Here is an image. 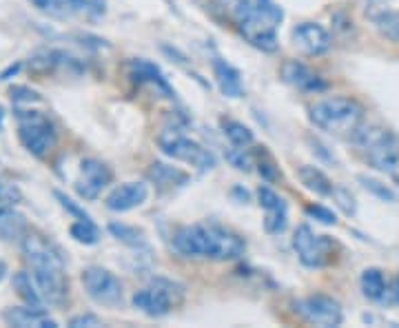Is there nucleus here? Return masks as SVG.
Listing matches in <instances>:
<instances>
[{"label":"nucleus","instance_id":"nucleus-1","mask_svg":"<svg viewBox=\"0 0 399 328\" xmlns=\"http://www.w3.org/2000/svg\"><path fill=\"white\" fill-rule=\"evenodd\" d=\"M215 5L248 45L264 54L277 52L284 11L273 0H215Z\"/></svg>","mask_w":399,"mask_h":328},{"label":"nucleus","instance_id":"nucleus-2","mask_svg":"<svg viewBox=\"0 0 399 328\" xmlns=\"http://www.w3.org/2000/svg\"><path fill=\"white\" fill-rule=\"evenodd\" d=\"M21 246L45 304L62 306L69 298V280H66L64 257L60 249L38 233H27Z\"/></svg>","mask_w":399,"mask_h":328},{"label":"nucleus","instance_id":"nucleus-3","mask_svg":"<svg viewBox=\"0 0 399 328\" xmlns=\"http://www.w3.org/2000/svg\"><path fill=\"white\" fill-rule=\"evenodd\" d=\"M173 251L182 257H207L213 262H231L244 255L246 242L218 224H191L173 233Z\"/></svg>","mask_w":399,"mask_h":328},{"label":"nucleus","instance_id":"nucleus-4","mask_svg":"<svg viewBox=\"0 0 399 328\" xmlns=\"http://www.w3.org/2000/svg\"><path fill=\"white\" fill-rule=\"evenodd\" d=\"M308 118L315 127L328 134L355 138V134L364 127V107L355 98L332 95L315 102L308 109Z\"/></svg>","mask_w":399,"mask_h":328},{"label":"nucleus","instance_id":"nucleus-5","mask_svg":"<svg viewBox=\"0 0 399 328\" xmlns=\"http://www.w3.org/2000/svg\"><path fill=\"white\" fill-rule=\"evenodd\" d=\"M353 140L364 149L373 169L399 180V138L395 134L379 127H362Z\"/></svg>","mask_w":399,"mask_h":328},{"label":"nucleus","instance_id":"nucleus-6","mask_svg":"<svg viewBox=\"0 0 399 328\" xmlns=\"http://www.w3.org/2000/svg\"><path fill=\"white\" fill-rule=\"evenodd\" d=\"M18 118V138L21 144L33 156V158H45L49 151L56 146L58 134L54 122L49 120L40 111H16Z\"/></svg>","mask_w":399,"mask_h":328},{"label":"nucleus","instance_id":"nucleus-7","mask_svg":"<svg viewBox=\"0 0 399 328\" xmlns=\"http://www.w3.org/2000/svg\"><path fill=\"white\" fill-rule=\"evenodd\" d=\"M158 146L166 158L178 160V162H187L200 171H211L215 167V156L207 149V146L185 136L178 129H164L158 136Z\"/></svg>","mask_w":399,"mask_h":328},{"label":"nucleus","instance_id":"nucleus-8","mask_svg":"<svg viewBox=\"0 0 399 328\" xmlns=\"http://www.w3.org/2000/svg\"><path fill=\"white\" fill-rule=\"evenodd\" d=\"M291 306H293V313L311 326L332 328L344 322L342 304L335 298H330V295H324V293L308 295V298L293 302Z\"/></svg>","mask_w":399,"mask_h":328},{"label":"nucleus","instance_id":"nucleus-9","mask_svg":"<svg viewBox=\"0 0 399 328\" xmlns=\"http://www.w3.org/2000/svg\"><path fill=\"white\" fill-rule=\"evenodd\" d=\"M293 249L306 269H324L330 264L335 242L328 235H318L308 224L297 226L293 235Z\"/></svg>","mask_w":399,"mask_h":328},{"label":"nucleus","instance_id":"nucleus-10","mask_svg":"<svg viewBox=\"0 0 399 328\" xmlns=\"http://www.w3.org/2000/svg\"><path fill=\"white\" fill-rule=\"evenodd\" d=\"M80 282L87 295L100 306H120L122 304V282L111 271L103 266H89L82 271Z\"/></svg>","mask_w":399,"mask_h":328},{"label":"nucleus","instance_id":"nucleus-11","mask_svg":"<svg viewBox=\"0 0 399 328\" xmlns=\"http://www.w3.org/2000/svg\"><path fill=\"white\" fill-rule=\"evenodd\" d=\"M111 169L96 158H85L80 162V177L76 182V193L82 200H98V195L111 184Z\"/></svg>","mask_w":399,"mask_h":328},{"label":"nucleus","instance_id":"nucleus-12","mask_svg":"<svg viewBox=\"0 0 399 328\" xmlns=\"http://www.w3.org/2000/svg\"><path fill=\"white\" fill-rule=\"evenodd\" d=\"M258 202L260 206L266 211V218H264V228L266 233L277 235L287 228L289 224V206L284 202L279 193H275L271 187H258Z\"/></svg>","mask_w":399,"mask_h":328},{"label":"nucleus","instance_id":"nucleus-13","mask_svg":"<svg viewBox=\"0 0 399 328\" xmlns=\"http://www.w3.org/2000/svg\"><path fill=\"white\" fill-rule=\"evenodd\" d=\"M282 80L287 82V85L304 91V93H322L328 89V82L315 74L308 64L299 62V60H287L284 64H282Z\"/></svg>","mask_w":399,"mask_h":328},{"label":"nucleus","instance_id":"nucleus-14","mask_svg":"<svg viewBox=\"0 0 399 328\" xmlns=\"http://www.w3.org/2000/svg\"><path fill=\"white\" fill-rule=\"evenodd\" d=\"M293 42L302 49L306 56H324L332 47L328 29L318 23H299L293 29Z\"/></svg>","mask_w":399,"mask_h":328},{"label":"nucleus","instance_id":"nucleus-15","mask_svg":"<svg viewBox=\"0 0 399 328\" xmlns=\"http://www.w3.org/2000/svg\"><path fill=\"white\" fill-rule=\"evenodd\" d=\"M146 198H149V187L144 182H125L107 195L105 204L113 213H127L142 206Z\"/></svg>","mask_w":399,"mask_h":328},{"label":"nucleus","instance_id":"nucleus-16","mask_svg":"<svg viewBox=\"0 0 399 328\" xmlns=\"http://www.w3.org/2000/svg\"><path fill=\"white\" fill-rule=\"evenodd\" d=\"M127 69H129L131 80L138 82V85H151V87H156V91L164 93L166 98H173L175 95L173 87L169 85V80L164 78V74L160 71V67H158L156 62L144 60V58H133L127 64Z\"/></svg>","mask_w":399,"mask_h":328},{"label":"nucleus","instance_id":"nucleus-17","mask_svg":"<svg viewBox=\"0 0 399 328\" xmlns=\"http://www.w3.org/2000/svg\"><path fill=\"white\" fill-rule=\"evenodd\" d=\"M146 175L156 184V189L162 191V193H171V191H178V189H185L189 184V180H191V175L185 169L173 167V164H166V162H151V167H149Z\"/></svg>","mask_w":399,"mask_h":328},{"label":"nucleus","instance_id":"nucleus-18","mask_svg":"<svg viewBox=\"0 0 399 328\" xmlns=\"http://www.w3.org/2000/svg\"><path fill=\"white\" fill-rule=\"evenodd\" d=\"M3 320L9 326H18V328H58V322L49 317V313L42 306H11L3 313Z\"/></svg>","mask_w":399,"mask_h":328},{"label":"nucleus","instance_id":"nucleus-19","mask_svg":"<svg viewBox=\"0 0 399 328\" xmlns=\"http://www.w3.org/2000/svg\"><path fill=\"white\" fill-rule=\"evenodd\" d=\"M131 302H133V306H136L138 310H142V313L149 315V317H164V315H169L173 310V304L154 286L136 291V293H133Z\"/></svg>","mask_w":399,"mask_h":328},{"label":"nucleus","instance_id":"nucleus-20","mask_svg":"<svg viewBox=\"0 0 399 328\" xmlns=\"http://www.w3.org/2000/svg\"><path fill=\"white\" fill-rule=\"evenodd\" d=\"M213 78L218 82V89L222 91V95L226 98H242L244 93V85H242V74L233 67L231 62L215 58L213 60Z\"/></svg>","mask_w":399,"mask_h":328},{"label":"nucleus","instance_id":"nucleus-21","mask_svg":"<svg viewBox=\"0 0 399 328\" xmlns=\"http://www.w3.org/2000/svg\"><path fill=\"white\" fill-rule=\"evenodd\" d=\"M29 226L23 213L11 209V204H0V238L5 242H23Z\"/></svg>","mask_w":399,"mask_h":328},{"label":"nucleus","instance_id":"nucleus-22","mask_svg":"<svg viewBox=\"0 0 399 328\" xmlns=\"http://www.w3.org/2000/svg\"><path fill=\"white\" fill-rule=\"evenodd\" d=\"M297 177L299 182H302L311 193L320 195V198H330L332 195V189H335V184L330 182V177L318 169V167H311V164H304V167L297 169Z\"/></svg>","mask_w":399,"mask_h":328},{"label":"nucleus","instance_id":"nucleus-23","mask_svg":"<svg viewBox=\"0 0 399 328\" xmlns=\"http://www.w3.org/2000/svg\"><path fill=\"white\" fill-rule=\"evenodd\" d=\"M359 286L366 300L371 302H381L386 295V280H384V273L379 269L371 266V269H364L362 277H359Z\"/></svg>","mask_w":399,"mask_h":328},{"label":"nucleus","instance_id":"nucleus-24","mask_svg":"<svg viewBox=\"0 0 399 328\" xmlns=\"http://www.w3.org/2000/svg\"><path fill=\"white\" fill-rule=\"evenodd\" d=\"M11 284H13V291L18 293V298H21L25 304H29V306H42V304H45L42 295H40L36 282H33V277H31L29 273H25V271L13 273Z\"/></svg>","mask_w":399,"mask_h":328},{"label":"nucleus","instance_id":"nucleus-25","mask_svg":"<svg viewBox=\"0 0 399 328\" xmlns=\"http://www.w3.org/2000/svg\"><path fill=\"white\" fill-rule=\"evenodd\" d=\"M107 228L115 240L131 246V249H149L144 231H140V228H136V226H129V224H122V222H109Z\"/></svg>","mask_w":399,"mask_h":328},{"label":"nucleus","instance_id":"nucleus-26","mask_svg":"<svg viewBox=\"0 0 399 328\" xmlns=\"http://www.w3.org/2000/svg\"><path fill=\"white\" fill-rule=\"evenodd\" d=\"M369 16L381 34H386L391 40H399V13L397 11H393L388 5H381L379 9H371Z\"/></svg>","mask_w":399,"mask_h":328},{"label":"nucleus","instance_id":"nucleus-27","mask_svg":"<svg viewBox=\"0 0 399 328\" xmlns=\"http://www.w3.org/2000/svg\"><path fill=\"white\" fill-rule=\"evenodd\" d=\"M222 131L226 140L233 144V146H240V149H246V146H251L255 136L253 131L248 129L244 122H238V120H222Z\"/></svg>","mask_w":399,"mask_h":328},{"label":"nucleus","instance_id":"nucleus-28","mask_svg":"<svg viewBox=\"0 0 399 328\" xmlns=\"http://www.w3.org/2000/svg\"><path fill=\"white\" fill-rule=\"evenodd\" d=\"M69 235L78 242V244H85V246H93L100 242V228L91 222V218L87 220H76L69 226Z\"/></svg>","mask_w":399,"mask_h":328},{"label":"nucleus","instance_id":"nucleus-29","mask_svg":"<svg viewBox=\"0 0 399 328\" xmlns=\"http://www.w3.org/2000/svg\"><path fill=\"white\" fill-rule=\"evenodd\" d=\"M149 286L158 288V291L164 295V298L173 304V308H175V306H180L182 302H185L187 288L182 286L180 282H175V280H169V277H154L151 284H149Z\"/></svg>","mask_w":399,"mask_h":328},{"label":"nucleus","instance_id":"nucleus-30","mask_svg":"<svg viewBox=\"0 0 399 328\" xmlns=\"http://www.w3.org/2000/svg\"><path fill=\"white\" fill-rule=\"evenodd\" d=\"M357 182H359L366 191H369L373 198H377V200H381V202H388V204H395V202H397V193H395L386 182H381V180L371 177V175H359Z\"/></svg>","mask_w":399,"mask_h":328},{"label":"nucleus","instance_id":"nucleus-31","mask_svg":"<svg viewBox=\"0 0 399 328\" xmlns=\"http://www.w3.org/2000/svg\"><path fill=\"white\" fill-rule=\"evenodd\" d=\"M9 98L16 105H38V102H42V95L36 89L27 87V85H13L9 89Z\"/></svg>","mask_w":399,"mask_h":328},{"label":"nucleus","instance_id":"nucleus-32","mask_svg":"<svg viewBox=\"0 0 399 328\" xmlns=\"http://www.w3.org/2000/svg\"><path fill=\"white\" fill-rule=\"evenodd\" d=\"M332 200L337 202V206L346 213V216H355L357 213V204H355V198H353V193L344 189V187H335L332 189V195H330Z\"/></svg>","mask_w":399,"mask_h":328},{"label":"nucleus","instance_id":"nucleus-33","mask_svg":"<svg viewBox=\"0 0 399 328\" xmlns=\"http://www.w3.org/2000/svg\"><path fill=\"white\" fill-rule=\"evenodd\" d=\"M226 160H229L238 171L248 173V171L253 169V160H251V156L246 153V149H240V146H233L231 151H226Z\"/></svg>","mask_w":399,"mask_h":328},{"label":"nucleus","instance_id":"nucleus-34","mask_svg":"<svg viewBox=\"0 0 399 328\" xmlns=\"http://www.w3.org/2000/svg\"><path fill=\"white\" fill-rule=\"evenodd\" d=\"M304 213H306L308 218L318 220V222H322L326 226H335L337 224V216H335V213H332L330 209H326V206H322V204H308L304 209Z\"/></svg>","mask_w":399,"mask_h":328},{"label":"nucleus","instance_id":"nucleus-35","mask_svg":"<svg viewBox=\"0 0 399 328\" xmlns=\"http://www.w3.org/2000/svg\"><path fill=\"white\" fill-rule=\"evenodd\" d=\"M54 195H56V200L60 202V206L62 209H66V211H69L71 213V216L76 218V220H87L89 216H87V213H85V209H82L78 202H74L71 198H66V195L62 193V191H54Z\"/></svg>","mask_w":399,"mask_h":328},{"label":"nucleus","instance_id":"nucleus-36","mask_svg":"<svg viewBox=\"0 0 399 328\" xmlns=\"http://www.w3.org/2000/svg\"><path fill=\"white\" fill-rule=\"evenodd\" d=\"M66 326L69 328H96V326H103V322H100V317L93 313H82V315L71 317L66 322Z\"/></svg>","mask_w":399,"mask_h":328},{"label":"nucleus","instance_id":"nucleus-37","mask_svg":"<svg viewBox=\"0 0 399 328\" xmlns=\"http://www.w3.org/2000/svg\"><path fill=\"white\" fill-rule=\"evenodd\" d=\"M21 191L16 189L13 184L0 182V204H18L21 202Z\"/></svg>","mask_w":399,"mask_h":328},{"label":"nucleus","instance_id":"nucleus-38","mask_svg":"<svg viewBox=\"0 0 399 328\" xmlns=\"http://www.w3.org/2000/svg\"><path fill=\"white\" fill-rule=\"evenodd\" d=\"M29 3L36 9H40V11H54L56 5H58V0H29Z\"/></svg>","mask_w":399,"mask_h":328},{"label":"nucleus","instance_id":"nucleus-39","mask_svg":"<svg viewBox=\"0 0 399 328\" xmlns=\"http://www.w3.org/2000/svg\"><path fill=\"white\" fill-rule=\"evenodd\" d=\"M258 167H260V169H258V171H260V175H262L264 180H269V182H273V180L277 177V173L273 171L271 164H264V162H262V164H258Z\"/></svg>","mask_w":399,"mask_h":328},{"label":"nucleus","instance_id":"nucleus-40","mask_svg":"<svg viewBox=\"0 0 399 328\" xmlns=\"http://www.w3.org/2000/svg\"><path fill=\"white\" fill-rule=\"evenodd\" d=\"M21 67H23L21 62H18V64H11V67H9L7 71H3V74H0V80H9L11 76H16V74L21 71Z\"/></svg>","mask_w":399,"mask_h":328},{"label":"nucleus","instance_id":"nucleus-41","mask_svg":"<svg viewBox=\"0 0 399 328\" xmlns=\"http://www.w3.org/2000/svg\"><path fill=\"white\" fill-rule=\"evenodd\" d=\"M5 273H7V264H5V262H0V280L5 277Z\"/></svg>","mask_w":399,"mask_h":328},{"label":"nucleus","instance_id":"nucleus-42","mask_svg":"<svg viewBox=\"0 0 399 328\" xmlns=\"http://www.w3.org/2000/svg\"><path fill=\"white\" fill-rule=\"evenodd\" d=\"M395 298H397V302H399V277L395 280Z\"/></svg>","mask_w":399,"mask_h":328},{"label":"nucleus","instance_id":"nucleus-43","mask_svg":"<svg viewBox=\"0 0 399 328\" xmlns=\"http://www.w3.org/2000/svg\"><path fill=\"white\" fill-rule=\"evenodd\" d=\"M3 118H5V111H3V107H0V129H3Z\"/></svg>","mask_w":399,"mask_h":328}]
</instances>
